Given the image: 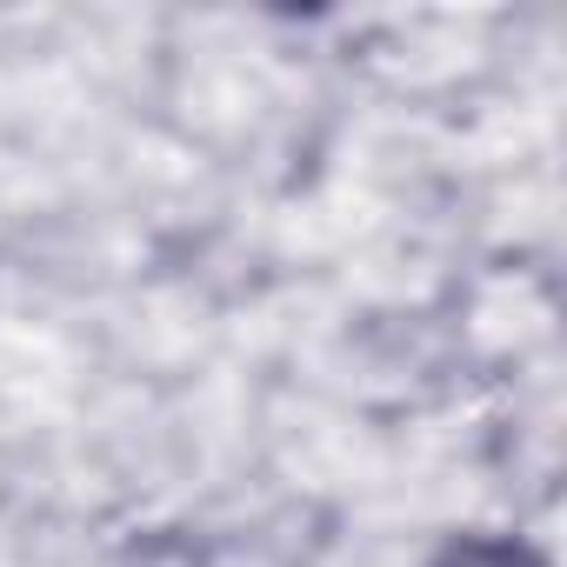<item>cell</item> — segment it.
<instances>
[{
  "label": "cell",
  "mask_w": 567,
  "mask_h": 567,
  "mask_svg": "<svg viewBox=\"0 0 567 567\" xmlns=\"http://www.w3.org/2000/svg\"><path fill=\"white\" fill-rule=\"evenodd\" d=\"M427 567H547V554H534L514 534H454Z\"/></svg>",
  "instance_id": "cell-1"
}]
</instances>
